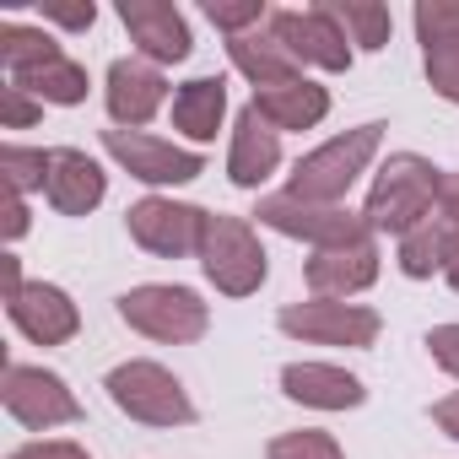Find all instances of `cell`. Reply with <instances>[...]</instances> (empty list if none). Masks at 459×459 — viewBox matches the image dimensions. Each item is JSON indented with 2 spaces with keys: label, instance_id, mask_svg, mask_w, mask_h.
Here are the masks:
<instances>
[{
  "label": "cell",
  "instance_id": "d590c367",
  "mask_svg": "<svg viewBox=\"0 0 459 459\" xmlns=\"http://www.w3.org/2000/svg\"><path fill=\"white\" fill-rule=\"evenodd\" d=\"M432 421H437V432H443V437H454V443H459V389H454V394H443V400H432Z\"/></svg>",
  "mask_w": 459,
  "mask_h": 459
},
{
  "label": "cell",
  "instance_id": "ffe728a7",
  "mask_svg": "<svg viewBox=\"0 0 459 459\" xmlns=\"http://www.w3.org/2000/svg\"><path fill=\"white\" fill-rule=\"evenodd\" d=\"M281 135L287 130H319L325 119H330V87H319V82H308V76H298V82H287V87H265V92H255L249 98Z\"/></svg>",
  "mask_w": 459,
  "mask_h": 459
},
{
  "label": "cell",
  "instance_id": "484cf974",
  "mask_svg": "<svg viewBox=\"0 0 459 459\" xmlns=\"http://www.w3.org/2000/svg\"><path fill=\"white\" fill-rule=\"evenodd\" d=\"M0 173H6V195H33L49 184V152L44 146H0Z\"/></svg>",
  "mask_w": 459,
  "mask_h": 459
},
{
  "label": "cell",
  "instance_id": "74e56055",
  "mask_svg": "<svg viewBox=\"0 0 459 459\" xmlns=\"http://www.w3.org/2000/svg\"><path fill=\"white\" fill-rule=\"evenodd\" d=\"M0 271H6V298H17L28 281H22V260L17 255H0Z\"/></svg>",
  "mask_w": 459,
  "mask_h": 459
},
{
  "label": "cell",
  "instance_id": "8d00e7d4",
  "mask_svg": "<svg viewBox=\"0 0 459 459\" xmlns=\"http://www.w3.org/2000/svg\"><path fill=\"white\" fill-rule=\"evenodd\" d=\"M28 221H33V216H28V200H22V195H6V244H17V238L28 233Z\"/></svg>",
  "mask_w": 459,
  "mask_h": 459
},
{
  "label": "cell",
  "instance_id": "603a6c76",
  "mask_svg": "<svg viewBox=\"0 0 459 459\" xmlns=\"http://www.w3.org/2000/svg\"><path fill=\"white\" fill-rule=\"evenodd\" d=\"M454 227L448 221H421L416 233H405L400 244H394V265H400V276H411V281H432V276H443V265H448V255H454Z\"/></svg>",
  "mask_w": 459,
  "mask_h": 459
},
{
  "label": "cell",
  "instance_id": "4316f807",
  "mask_svg": "<svg viewBox=\"0 0 459 459\" xmlns=\"http://www.w3.org/2000/svg\"><path fill=\"white\" fill-rule=\"evenodd\" d=\"M265 459H346V448L319 427H298V432H276L265 443Z\"/></svg>",
  "mask_w": 459,
  "mask_h": 459
},
{
  "label": "cell",
  "instance_id": "3957f363",
  "mask_svg": "<svg viewBox=\"0 0 459 459\" xmlns=\"http://www.w3.org/2000/svg\"><path fill=\"white\" fill-rule=\"evenodd\" d=\"M200 271L221 298H255L271 276V255L255 233L249 216H211L205 221V244H200Z\"/></svg>",
  "mask_w": 459,
  "mask_h": 459
},
{
  "label": "cell",
  "instance_id": "cb8c5ba5",
  "mask_svg": "<svg viewBox=\"0 0 459 459\" xmlns=\"http://www.w3.org/2000/svg\"><path fill=\"white\" fill-rule=\"evenodd\" d=\"M325 12L335 17L346 44L362 49V55H378L389 44V33H394V17H389V6H378V0H325Z\"/></svg>",
  "mask_w": 459,
  "mask_h": 459
},
{
  "label": "cell",
  "instance_id": "ba28073f",
  "mask_svg": "<svg viewBox=\"0 0 459 459\" xmlns=\"http://www.w3.org/2000/svg\"><path fill=\"white\" fill-rule=\"evenodd\" d=\"M281 335L303 341V346H346V351H368L378 346L384 314L368 303H330V298H308V303H287L276 314Z\"/></svg>",
  "mask_w": 459,
  "mask_h": 459
},
{
  "label": "cell",
  "instance_id": "5b68a950",
  "mask_svg": "<svg viewBox=\"0 0 459 459\" xmlns=\"http://www.w3.org/2000/svg\"><path fill=\"white\" fill-rule=\"evenodd\" d=\"M103 389H108V400H114L130 421H141V427H189V421L200 416L195 400H189V389H184L162 362H152V357H130V362L108 368Z\"/></svg>",
  "mask_w": 459,
  "mask_h": 459
},
{
  "label": "cell",
  "instance_id": "83f0119b",
  "mask_svg": "<svg viewBox=\"0 0 459 459\" xmlns=\"http://www.w3.org/2000/svg\"><path fill=\"white\" fill-rule=\"evenodd\" d=\"M205 22L221 28L227 39H238V33H255L271 22V6L265 0H205Z\"/></svg>",
  "mask_w": 459,
  "mask_h": 459
},
{
  "label": "cell",
  "instance_id": "f1b7e54d",
  "mask_svg": "<svg viewBox=\"0 0 459 459\" xmlns=\"http://www.w3.org/2000/svg\"><path fill=\"white\" fill-rule=\"evenodd\" d=\"M411 22H416L421 49H432V44H454V39H459V0H421V6L411 12Z\"/></svg>",
  "mask_w": 459,
  "mask_h": 459
},
{
  "label": "cell",
  "instance_id": "6da1fadb",
  "mask_svg": "<svg viewBox=\"0 0 459 459\" xmlns=\"http://www.w3.org/2000/svg\"><path fill=\"white\" fill-rule=\"evenodd\" d=\"M437 189H443V168L421 152H389V162L373 173L368 184V200H362V216L373 227V238H405L416 233L421 221L437 216Z\"/></svg>",
  "mask_w": 459,
  "mask_h": 459
},
{
  "label": "cell",
  "instance_id": "d4e9b609",
  "mask_svg": "<svg viewBox=\"0 0 459 459\" xmlns=\"http://www.w3.org/2000/svg\"><path fill=\"white\" fill-rule=\"evenodd\" d=\"M55 55H65V49H60V39L49 28L0 22V65H6V82L22 76V71H33V65H44V60H55Z\"/></svg>",
  "mask_w": 459,
  "mask_h": 459
},
{
  "label": "cell",
  "instance_id": "e575fe53",
  "mask_svg": "<svg viewBox=\"0 0 459 459\" xmlns=\"http://www.w3.org/2000/svg\"><path fill=\"white\" fill-rule=\"evenodd\" d=\"M437 221H448L459 233V173H443V189H437Z\"/></svg>",
  "mask_w": 459,
  "mask_h": 459
},
{
  "label": "cell",
  "instance_id": "52a82bcc",
  "mask_svg": "<svg viewBox=\"0 0 459 459\" xmlns=\"http://www.w3.org/2000/svg\"><path fill=\"white\" fill-rule=\"evenodd\" d=\"M205 221L211 211L205 205H189V200H173V195H141L130 211H125V227L130 238L157 255V260H200V244H205Z\"/></svg>",
  "mask_w": 459,
  "mask_h": 459
},
{
  "label": "cell",
  "instance_id": "30bf717a",
  "mask_svg": "<svg viewBox=\"0 0 459 459\" xmlns=\"http://www.w3.org/2000/svg\"><path fill=\"white\" fill-rule=\"evenodd\" d=\"M103 152L130 178H141L146 189H178V184H195L205 173V157L200 152L173 146V141L146 135V130H103Z\"/></svg>",
  "mask_w": 459,
  "mask_h": 459
},
{
  "label": "cell",
  "instance_id": "7a4b0ae2",
  "mask_svg": "<svg viewBox=\"0 0 459 459\" xmlns=\"http://www.w3.org/2000/svg\"><path fill=\"white\" fill-rule=\"evenodd\" d=\"M384 130H389V125L368 119V125H357V130H346V135H330L325 146L303 152V157L292 162L287 195L314 200V205H346L351 184L368 173V162H373L378 146H384Z\"/></svg>",
  "mask_w": 459,
  "mask_h": 459
},
{
  "label": "cell",
  "instance_id": "277c9868",
  "mask_svg": "<svg viewBox=\"0 0 459 459\" xmlns=\"http://www.w3.org/2000/svg\"><path fill=\"white\" fill-rule=\"evenodd\" d=\"M119 319L157 341V346H195L211 330V303L195 287H173V281H146L119 292Z\"/></svg>",
  "mask_w": 459,
  "mask_h": 459
},
{
  "label": "cell",
  "instance_id": "9a60e30c",
  "mask_svg": "<svg viewBox=\"0 0 459 459\" xmlns=\"http://www.w3.org/2000/svg\"><path fill=\"white\" fill-rule=\"evenodd\" d=\"M378 271H384V255H378V238H368V244H346V249H319V255H308L303 281H308L314 298L346 303V298L368 292V287L378 281Z\"/></svg>",
  "mask_w": 459,
  "mask_h": 459
},
{
  "label": "cell",
  "instance_id": "4dcf8cb0",
  "mask_svg": "<svg viewBox=\"0 0 459 459\" xmlns=\"http://www.w3.org/2000/svg\"><path fill=\"white\" fill-rule=\"evenodd\" d=\"M44 119V103L33 98V92H22V87H0V125H6V130H33Z\"/></svg>",
  "mask_w": 459,
  "mask_h": 459
},
{
  "label": "cell",
  "instance_id": "1f68e13d",
  "mask_svg": "<svg viewBox=\"0 0 459 459\" xmlns=\"http://www.w3.org/2000/svg\"><path fill=\"white\" fill-rule=\"evenodd\" d=\"M421 346H427V357H432L448 378H459V325H432Z\"/></svg>",
  "mask_w": 459,
  "mask_h": 459
},
{
  "label": "cell",
  "instance_id": "8fae6325",
  "mask_svg": "<svg viewBox=\"0 0 459 459\" xmlns=\"http://www.w3.org/2000/svg\"><path fill=\"white\" fill-rule=\"evenodd\" d=\"M271 33H276V44H281L303 71H330V76H341V71H351V60H357V49L346 44V33L335 28V17H330L325 6H281V12H271Z\"/></svg>",
  "mask_w": 459,
  "mask_h": 459
},
{
  "label": "cell",
  "instance_id": "44dd1931",
  "mask_svg": "<svg viewBox=\"0 0 459 459\" xmlns=\"http://www.w3.org/2000/svg\"><path fill=\"white\" fill-rule=\"evenodd\" d=\"M227 125V82L221 76H195L173 92V130L195 146L216 141V130Z\"/></svg>",
  "mask_w": 459,
  "mask_h": 459
},
{
  "label": "cell",
  "instance_id": "8992f818",
  "mask_svg": "<svg viewBox=\"0 0 459 459\" xmlns=\"http://www.w3.org/2000/svg\"><path fill=\"white\" fill-rule=\"evenodd\" d=\"M255 216H260V227H271V233H281V238L308 244L314 255H319V249H346V244H368V238H373V227H368L362 211H351V205H314V200H298V195H287V189H281V195H260Z\"/></svg>",
  "mask_w": 459,
  "mask_h": 459
},
{
  "label": "cell",
  "instance_id": "2e32d148",
  "mask_svg": "<svg viewBox=\"0 0 459 459\" xmlns=\"http://www.w3.org/2000/svg\"><path fill=\"white\" fill-rule=\"evenodd\" d=\"M108 195V173L98 157H87L82 146H49V184L44 200L60 216H92Z\"/></svg>",
  "mask_w": 459,
  "mask_h": 459
},
{
  "label": "cell",
  "instance_id": "f546056e",
  "mask_svg": "<svg viewBox=\"0 0 459 459\" xmlns=\"http://www.w3.org/2000/svg\"><path fill=\"white\" fill-rule=\"evenodd\" d=\"M421 71H427V87H432L443 103H459V39L421 49Z\"/></svg>",
  "mask_w": 459,
  "mask_h": 459
},
{
  "label": "cell",
  "instance_id": "d6986e66",
  "mask_svg": "<svg viewBox=\"0 0 459 459\" xmlns=\"http://www.w3.org/2000/svg\"><path fill=\"white\" fill-rule=\"evenodd\" d=\"M227 60H233V71H238L255 92H265V87H287V82H298V76H303V65L276 44L271 22H265V28H255V33L227 39Z\"/></svg>",
  "mask_w": 459,
  "mask_h": 459
},
{
  "label": "cell",
  "instance_id": "9c48e42d",
  "mask_svg": "<svg viewBox=\"0 0 459 459\" xmlns=\"http://www.w3.org/2000/svg\"><path fill=\"white\" fill-rule=\"evenodd\" d=\"M0 405L28 432H55V427L82 421V400L71 394V384L49 368H33V362H6V373H0Z\"/></svg>",
  "mask_w": 459,
  "mask_h": 459
},
{
  "label": "cell",
  "instance_id": "5bb4252c",
  "mask_svg": "<svg viewBox=\"0 0 459 459\" xmlns=\"http://www.w3.org/2000/svg\"><path fill=\"white\" fill-rule=\"evenodd\" d=\"M6 319L33 341V346H65L82 330V308L71 303L65 287L55 281H28L17 298H6Z\"/></svg>",
  "mask_w": 459,
  "mask_h": 459
},
{
  "label": "cell",
  "instance_id": "7c38bea8",
  "mask_svg": "<svg viewBox=\"0 0 459 459\" xmlns=\"http://www.w3.org/2000/svg\"><path fill=\"white\" fill-rule=\"evenodd\" d=\"M103 103H108L114 130H141L162 108H173V87H168L162 65H152L141 55H119L103 76Z\"/></svg>",
  "mask_w": 459,
  "mask_h": 459
},
{
  "label": "cell",
  "instance_id": "e0dca14e",
  "mask_svg": "<svg viewBox=\"0 0 459 459\" xmlns=\"http://www.w3.org/2000/svg\"><path fill=\"white\" fill-rule=\"evenodd\" d=\"M276 168H281V130L255 103H244L233 119V146H227V178L238 189H260Z\"/></svg>",
  "mask_w": 459,
  "mask_h": 459
},
{
  "label": "cell",
  "instance_id": "4fadbf2b",
  "mask_svg": "<svg viewBox=\"0 0 459 459\" xmlns=\"http://www.w3.org/2000/svg\"><path fill=\"white\" fill-rule=\"evenodd\" d=\"M119 22H125L135 55L152 60V65H178L195 49L189 17L178 6H168V0H119Z\"/></svg>",
  "mask_w": 459,
  "mask_h": 459
},
{
  "label": "cell",
  "instance_id": "d6a6232c",
  "mask_svg": "<svg viewBox=\"0 0 459 459\" xmlns=\"http://www.w3.org/2000/svg\"><path fill=\"white\" fill-rule=\"evenodd\" d=\"M12 459H92V454L71 437H33V443H17Z\"/></svg>",
  "mask_w": 459,
  "mask_h": 459
},
{
  "label": "cell",
  "instance_id": "7402d4cb",
  "mask_svg": "<svg viewBox=\"0 0 459 459\" xmlns=\"http://www.w3.org/2000/svg\"><path fill=\"white\" fill-rule=\"evenodd\" d=\"M12 87L33 92L39 103L76 108V103H87V92H92V76H87V65H76L71 55H55V60H44V65H33V71L12 76Z\"/></svg>",
  "mask_w": 459,
  "mask_h": 459
},
{
  "label": "cell",
  "instance_id": "f35d334b",
  "mask_svg": "<svg viewBox=\"0 0 459 459\" xmlns=\"http://www.w3.org/2000/svg\"><path fill=\"white\" fill-rule=\"evenodd\" d=\"M443 281L459 292V238H454V255H448V265H443Z\"/></svg>",
  "mask_w": 459,
  "mask_h": 459
},
{
  "label": "cell",
  "instance_id": "ac0fdd59",
  "mask_svg": "<svg viewBox=\"0 0 459 459\" xmlns=\"http://www.w3.org/2000/svg\"><path fill=\"white\" fill-rule=\"evenodd\" d=\"M281 394L308 405V411H357L368 400V384L335 362H287L281 368Z\"/></svg>",
  "mask_w": 459,
  "mask_h": 459
},
{
  "label": "cell",
  "instance_id": "836d02e7",
  "mask_svg": "<svg viewBox=\"0 0 459 459\" xmlns=\"http://www.w3.org/2000/svg\"><path fill=\"white\" fill-rule=\"evenodd\" d=\"M44 22L82 33V28H92V22H98V6H92V0H87V6H44Z\"/></svg>",
  "mask_w": 459,
  "mask_h": 459
}]
</instances>
